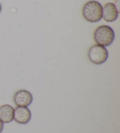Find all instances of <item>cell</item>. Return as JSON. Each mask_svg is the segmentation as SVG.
<instances>
[{"label": "cell", "mask_w": 120, "mask_h": 133, "mask_svg": "<svg viewBox=\"0 0 120 133\" xmlns=\"http://www.w3.org/2000/svg\"><path fill=\"white\" fill-rule=\"evenodd\" d=\"M118 14L116 5L111 2L107 3L103 7V18L107 22H112L116 21Z\"/></svg>", "instance_id": "obj_5"}, {"label": "cell", "mask_w": 120, "mask_h": 133, "mask_svg": "<svg viewBox=\"0 0 120 133\" xmlns=\"http://www.w3.org/2000/svg\"><path fill=\"white\" fill-rule=\"evenodd\" d=\"M14 101L19 107H28L32 103L33 96L31 92L26 90H20L15 93Z\"/></svg>", "instance_id": "obj_4"}, {"label": "cell", "mask_w": 120, "mask_h": 133, "mask_svg": "<svg viewBox=\"0 0 120 133\" xmlns=\"http://www.w3.org/2000/svg\"><path fill=\"white\" fill-rule=\"evenodd\" d=\"M14 118V109L9 104L0 107V120L4 123L11 122Z\"/></svg>", "instance_id": "obj_7"}, {"label": "cell", "mask_w": 120, "mask_h": 133, "mask_svg": "<svg viewBox=\"0 0 120 133\" xmlns=\"http://www.w3.org/2000/svg\"><path fill=\"white\" fill-rule=\"evenodd\" d=\"M94 39L97 44L104 47L109 46L115 39V32L109 26H100L94 32Z\"/></svg>", "instance_id": "obj_2"}, {"label": "cell", "mask_w": 120, "mask_h": 133, "mask_svg": "<svg viewBox=\"0 0 120 133\" xmlns=\"http://www.w3.org/2000/svg\"><path fill=\"white\" fill-rule=\"evenodd\" d=\"M3 129H4V124L3 123L1 122V120H0V133L2 132Z\"/></svg>", "instance_id": "obj_8"}, {"label": "cell", "mask_w": 120, "mask_h": 133, "mask_svg": "<svg viewBox=\"0 0 120 133\" xmlns=\"http://www.w3.org/2000/svg\"><path fill=\"white\" fill-rule=\"evenodd\" d=\"M82 14L84 18L88 22H99L103 18V6L97 1H88L83 7Z\"/></svg>", "instance_id": "obj_1"}, {"label": "cell", "mask_w": 120, "mask_h": 133, "mask_svg": "<svg viewBox=\"0 0 120 133\" xmlns=\"http://www.w3.org/2000/svg\"><path fill=\"white\" fill-rule=\"evenodd\" d=\"M31 112L27 107H18L14 110V118L16 123L25 124L31 119Z\"/></svg>", "instance_id": "obj_6"}, {"label": "cell", "mask_w": 120, "mask_h": 133, "mask_svg": "<svg viewBox=\"0 0 120 133\" xmlns=\"http://www.w3.org/2000/svg\"><path fill=\"white\" fill-rule=\"evenodd\" d=\"M88 57L92 63L96 65H100L104 63L107 60L109 52L105 47L95 44L88 50Z\"/></svg>", "instance_id": "obj_3"}, {"label": "cell", "mask_w": 120, "mask_h": 133, "mask_svg": "<svg viewBox=\"0 0 120 133\" xmlns=\"http://www.w3.org/2000/svg\"><path fill=\"white\" fill-rule=\"evenodd\" d=\"M1 11H2V6H1V3H0V14L1 12Z\"/></svg>", "instance_id": "obj_9"}]
</instances>
